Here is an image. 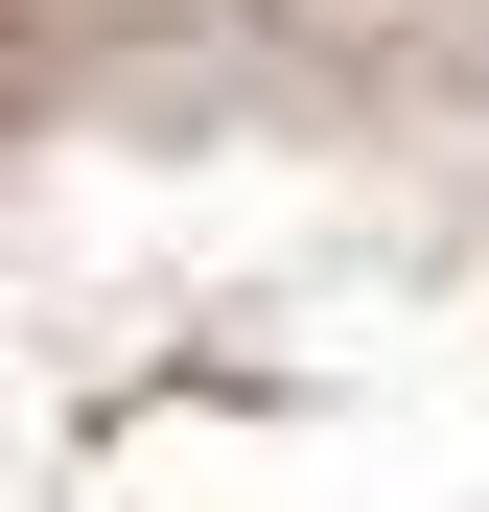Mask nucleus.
<instances>
[]
</instances>
